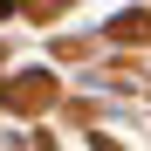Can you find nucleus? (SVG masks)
Segmentation results:
<instances>
[{"instance_id":"obj_1","label":"nucleus","mask_w":151,"mask_h":151,"mask_svg":"<svg viewBox=\"0 0 151 151\" xmlns=\"http://www.w3.org/2000/svg\"><path fill=\"white\" fill-rule=\"evenodd\" d=\"M7 103H14V110H41V103H48V69L14 76V83H7Z\"/></svg>"},{"instance_id":"obj_2","label":"nucleus","mask_w":151,"mask_h":151,"mask_svg":"<svg viewBox=\"0 0 151 151\" xmlns=\"http://www.w3.org/2000/svg\"><path fill=\"white\" fill-rule=\"evenodd\" d=\"M144 28H151V21H144V14H117V21H110V35H117V41H137Z\"/></svg>"}]
</instances>
